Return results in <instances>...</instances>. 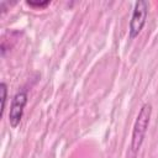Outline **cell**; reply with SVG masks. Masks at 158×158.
I'll return each mask as SVG.
<instances>
[{
    "instance_id": "6da1fadb",
    "label": "cell",
    "mask_w": 158,
    "mask_h": 158,
    "mask_svg": "<svg viewBox=\"0 0 158 158\" xmlns=\"http://www.w3.org/2000/svg\"><path fill=\"white\" fill-rule=\"evenodd\" d=\"M151 114H152V105L146 102L141 107V110L137 115V118L135 121L133 130H132L131 149L133 153L138 152V149L141 148V146L143 143V139H144V136H146V132H147V128L149 125Z\"/></svg>"
},
{
    "instance_id": "3957f363",
    "label": "cell",
    "mask_w": 158,
    "mask_h": 158,
    "mask_svg": "<svg viewBox=\"0 0 158 158\" xmlns=\"http://www.w3.org/2000/svg\"><path fill=\"white\" fill-rule=\"evenodd\" d=\"M27 104V91L20 90L14 96L11 105H10V112H9V122L11 127H17L21 122V118L23 116V110Z\"/></svg>"
},
{
    "instance_id": "277c9868",
    "label": "cell",
    "mask_w": 158,
    "mask_h": 158,
    "mask_svg": "<svg viewBox=\"0 0 158 158\" xmlns=\"http://www.w3.org/2000/svg\"><path fill=\"white\" fill-rule=\"evenodd\" d=\"M0 91H1V112H0V115L2 116L4 110H5V104H6V94H7V89H6L5 83L0 84Z\"/></svg>"
},
{
    "instance_id": "5b68a950",
    "label": "cell",
    "mask_w": 158,
    "mask_h": 158,
    "mask_svg": "<svg viewBox=\"0 0 158 158\" xmlns=\"http://www.w3.org/2000/svg\"><path fill=\"white\" fill-rule=\"evenodd\" d=\"M26 4L28 6H32V7H46L47 5H49V0H44V1H27Z\"/></svg>"
},
{
    "instance_id": "7a4b0ae2",
    "label": "cell",
    "mask_w": 158,
    "mask_h": 158,
    "mask_svg": "<svg viewBox=\"0 0 158 158\" xmlns=\"http://www.w3.org/2000/svg\"><path fill=\"white\" fill-rule=\"evenodd\" d=\"M147 15H148V2L139 0L135 4V9L131 16V21H130V38H135L137 37L143 26L146 25V20H147Z\"/></svg>"
}]
</instances>
